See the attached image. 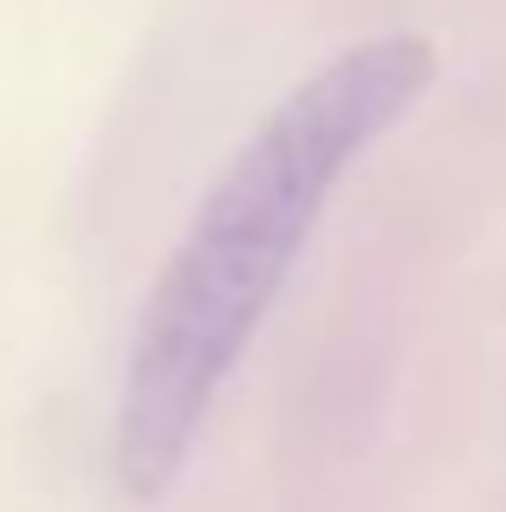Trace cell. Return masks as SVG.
<instances>
[{"label":"cell","instance_id":"cell-1","mask_svg":"<svg viewBox=\"0 0 506 512\" xmlns=\"http://www.w3.org/2000/svg\"><path fill=\"white\" fill-rule=\"evenodd\" d=\"M429 85V39L377 33L325 59L305 85H292L234 150L169 266L156 273L124 363L111 428V474L124 500L156 506L182 480L208 409L241 370L286 273L299 266L331 188L383 130L403 124Z\"/></svg>","mask_w":506,"mask_h":512}]
</instances>
